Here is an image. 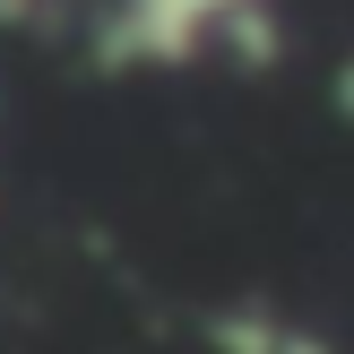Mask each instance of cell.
Returning <instances> with one entry per match:
<instances>
[{
    "mask_svg": "<svg viewBox=\"0 0 354 354\" xmlns=\"http://www.w3.org/2000/svg\"><path fill=\"white\" fill-rule=\"evenodd\" d=\"M199 346L207 354H337L303 311H286V303H216L199 320Z\"/></svg>",
    "mask_w": 354,
    "mask_h": 354,
    "instance_id": "cell-2",
    "label": "cell"
},
{
    "mask_svg": "<svg viewBox=\"0 0 354 354\" xmlns=\"http://www.w3.org/2000/svg\"><path fill=\"white\" fill-rule=\"evenodd\" d=\"M337 113H346V121H354V61H346V69H337Z\"/></svg>",
    "mask_w": 354,
    "mask_h": 354,
    "instance_id": "cell-3",
    "label": "cell"
},
{
    "mask_svg": "<svg viewBox=\"0 0 354 354\" xmlns=\"http://www.w3.org/2000/svg\"><path fill=\"white\" fill-rule=\"evenodd\" d=\"M95 69L147 78V69L199 61H268L277 0H95Z\"/></svg>",
    "mask_w": 354,
    "mask_h": 354,
    "instance_id": "cell-1",
    "label": "cell"
}]
</instances>
